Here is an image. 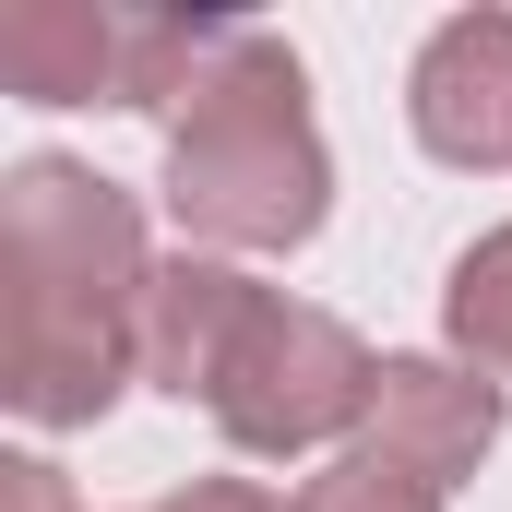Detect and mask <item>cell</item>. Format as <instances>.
<instances>
[{
    "mask_svg": "<svg viewBox=\"0 0 512 512\" xmlns=\"http://www.w3.org/2000/svg\"><path fill=\"white\" fill-rule=\"evenodd\" d=\"M131 298H155L131 274V203L108 179L36 155L12 179V405L24 417H96L120 370Z\"/></svg>",
    "mask_w": 512,
    "mask_h": 512,
    "instance_id": "obj_1",
    "label": "cell"
},
{
    "mask_svg": "<svg viewBox=\"0 0 512 512\" xmlns=\"http://www.w3.org/2000/svg\"><path fill=\"white\" fill-rule=\"evenodd\" d=\"M155 370L179 393H215V417L239 429V441H310V429H334L346 405H358V358H346V334L334 322H310V310H274L251 298L239 274H155Z\"/></svg>",
    "mask_w": 512,
    "mask_h": 512,
    "instance_id": "obj_2",
    "label": "cell"
},
{
    "mask_svg": "<svg viewBox=\"0 0 512 512\" xmlns=\"http://www.w3.org/2000/svg\"><path fill=\"white\" fill-rule=\"evenodd\" d=\"M167 203L203 227V239H310L322 215V155L298 120V60L227 36L215 72H191V120L167 155Z\"/></svg>",
    "mask_w": 512,
    "mask_h": 512,
    "instance_id": "obj_3",
    "label": "cell"
},
{
    "mask_svg": "<svg viewBox=\"0 0 512 512\" xmlns=\"http://www.w3.org/2000/svg\"><path fill=\"white\" fill-rule=\"evenodd\" d=\"M417 131L441 155H512V24H441L429 60H417Z\"/></svg>",
    "mask_w": 512,
    "mask_h": 512,
    "instance_id": "obj_4",
    "label": "cell"
},
{
    "mask_svg": "<svg viewBox=\"0 0 512 512\" xmlns=\"http://www.w3.org/2000/svg\"><path fill=\"white\" fill-rule=\"evenodd\" d=\"M0 72H12L36 108H84L96 84H108V96H131V24L24 0V12H0Z\"/></svg>",
    "mask_w": 512,
    "mask_h": 512,
    "instance_id": "obj_5",
    "label": "cell"
},
{
    "mask_svg": "<svg viewBox=\"0 0 512 512\" xmlns=\"http://www.w3.org/2000/svg\"><path fill=\"white\" fill-rule=\"evenodd\" d=\"M382 405H393V417H417L429 465L477 453V441H489V417H501V405H489V382H453V370H417V358H405V370H382Z\"/></svg>",
    "mask_w": 512,
    "mask_h": 512,
    "instance_id": "obj_6",
    "label": "cell"
},
{
    "mask_svg": "<svg viewBox=\"0 0 512 512\" xmlns=\"http://www.w3.org/2000/svg\"><path fill=\"white\" fill-rule=\"evenodd\" d=\"M453 334H465V346H477V334L512 346V239H489V251L465 262V286H453Z\"/></svg>",
    "mask_w": 512,
    "mask_h": 512,
    "instance_id": "obj_7",
    "label": "cell"
},
{
    "mask_svg": "<svg viewBox=\"0 0 512 512\" xmlns=\"http://www.w3.org/2000/svg\"><path fill=\"white\" fill-rule=\"evenodd\" d=\"M298 512H429V501H417V477H405V465H334Z\"/></svg>",
    "mask_w": 512,
    "mask_h": 512,
    "instance_id": "obj_8",
    "label": "cell"
}]
</instances>
